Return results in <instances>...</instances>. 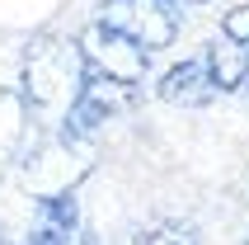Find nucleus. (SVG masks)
Segmentation results:
<instances>
[{
	"label": "nucleus",
	"instance_id": "3",
	"mask_svg": "<svg viewBox=\"0 0 249 245\" xmlns=\"http://www.w3.org/2000/svg\"><path fill=\"white\" fill-rule=\"evenodd\" d=\"M75 47H80L85 71L108 76V81H123V85H141L146 71H151V52H146L141 42H132L127 33L108 28L104 19H89V24L75 33Z\"/></svg>",
	"mask_w": 249,
	"mask_h": 245
},
{
	"label": "nucleus",
	"instance_id": "11",
	"mask_svg": "<svg viewBox=\"0 0 249 245\" xmlns=\"http://www.w3.org/2000/svg\"><path fill=\"white\" fill-rule=\"evenodd\" d=\"M240 90H245V95H249V71H245V85H240Z\"/></svg>",
	"mask_w": 249,
	"mask_h": 245
},
{
	"label": "nucleus",
	"instance_id": "8",
	"mask_svg": "<svg viewBox=\"0 0 249 245\" xmlns=\"http://www.w3.org/2000/svg\"><path fill=\"white\" fill-rule=\"evenodd\" d=\"M221 33L249 52V5H235V10L226 14V19H221Z\"/></svg>",
	"mask_w": 249,
	"mask_h": 245
},
{
	"label": "nucleus",
	"instance_id": "1",
	"mask_svg": "<svg viewBox=\"0 0 249 245\" xmlns=\"http://www.w3.org/2000/svg\"><path fill=\"white\" fill-rule=\"evenodd\" d=\"M85 81L80 47L66 38H38L24 52V95L33 104H61L66 109Z\"/></svg>",
	"mask_w": 249,
	"mask_h": 245
},
{
	"label": "nucleus",
	"instance_id": "5",
	"mask_svg": "<svg viewBox=\"0 0 249 245\" xmlns=\"http://www.w3.org/2000/svg\"><path fill=\"white\" fill-rule=\"evenodd\" d=\"M155 95L165 99V104H179V109H202V104L216 99V85H212L202 57H183V61H174L155 81Z\"/></svg>",
	"mask_w": 249,
	"mask_h": 245
},
{
	"label": "nucleus",
	"instance_id": "7",
	"mask_svg": "<svg viewBox=\"0 0 249 245\" xmlns=\"http://www.w3.org/2000/svg\"><path fill=\"white\" fill-rule=\"evenodd\" d=\"M202 61H207V76H212V85H216V95H231V90H240V85H245L249 52L240 47V42H231L226 33H216V38L207 42Z\"/></svg>",
	"mask_w": 249,
	"mask_h": 245
},
{
	"label": "nucleus",
	"instance_id": "2",
	"mask_svg": "<svg viewBox=\"0 0 249 245\" xmlns=\"http://www.w3.org/2000/svg\"><path fill=\"white\" fill-rule=\"evenodd\" d=\"M137 104V85H123V81H108V76H94L85 71L75 99L66 104V118H61V137L71 146H89L113 118H123L127 109Z\"/></svg>",
	"mask_w": 249,
	"mask_h": 245
},
{
	"label": "nucleus",
	"instance_id": "10",
	"mask_svg": "<svg viewBox=\"0 0 249 245\" xmlns=\"http://www.w3.org/2000/svg\"><path fill=\"white\" fill-rule=\"evenodd\" d=\"M174 5H202V0H174Z\"/></svg>",
	"mask_w": 249,
	"mask_h": 245
},
{
	"label": "nucleus",
	"instance_id": "9",
	"mask_svg": "<svg viewBox=\"0 0 249 245\" xmlns=\"http://www.w3.org/2000/svg\"><path fill=\"white\" fill-rule=\"evenodd\" d=\"M141 245H197V241H193V231H188V226H179V222H165V226H155V231L146 236Z\"/></svg>",
	"mask_w": 249,
	"mask_h": 245
},
{
	"label": "nucleus",
	"instance_id": "4",
	"mask_svg": "<svg viewBox=\"0 0 249 245\" xmlns=\"http://www.w3.org/2000/svg\"><path fill=\"white\" fill-rule=\"evenodd\" d=\"M94 19H104L108 28L127 33L146 52H165L169 42L179 38V10H174V0H104Z\"/></svg>",
	"mask_w": 249,
	"mask_h": 245
},
{
	"label": "nucleus",
	"instance_id": "6",
	"mask_svg": "<svg viewBox=\"0 0 249 245\" xmlns=\"http://www.w3.org/2000/svg\"><path fill=\"white\" fill-rule=\"evenodd\" d=\"M75 236H80V203L71 193H56L38 207L28 245H75Z\"/></svg>",
	"mask_w": 249,
	"mask_h": 245
}]
</instances>
